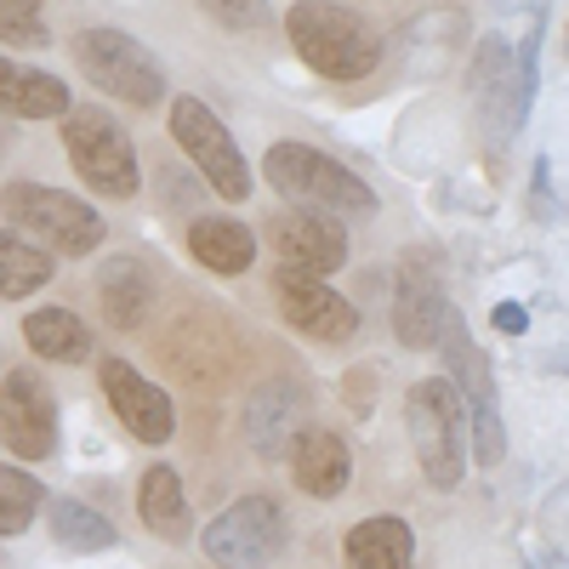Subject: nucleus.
<instances>
[{"label": "nucleus", "mask_w": 569, "mask_h": 569, "mask_svg": "<svg viewBox=\"0 0 569 569\" xmlns=\"http://www.w3.org/2000/svg\"><path fill=\"white\" fill-rule=\"evenodd\" d=\"M439 353L450 359V388L461 393V410H467V427H472V450H479L485 467H496V461L507 456V427H501V399H496V370H490V359L479 353V342H472V330H467L461 313L445 325Z\"/></svg>", "instance_id": "6e6552de"}, {"label": "nucleus", "mask_w": 569, "mask_h": 569, "mask_svg": "<svg viewBox=\"0 0 569 569\" xmlns=\"http://www.w3.org/2000/svg\"><path fill=\"white\" fill-rule=\"evenodd\" d=\"M405 421H410V445H416V461L427 472V485L456 490L461 472H467V410H461V393L445 382V376H427V382H416L410 399H405Z\"/></svg>", "instance_id": "7ed1b4c3"}, {"label": "nucleus", "mask_w": 569, "mask_h": 569, "mask_svg": "<svg viewBox=\"0 0 569 569\" xmlns=\"http://www.w3.org/2000/svg\"><path fill=\"white\" fill-rule=\"evenodd\" d=\"M284 34H291L297 58L325 80H365L382 63V34L337 0H297L284 12Z\"/></svg>", "instance_id": "f257e3e1"}, {"label": "nucleus", "mask_w": 569, "mask_h": 569, "mask_svg": "<svg viewBox=\"0 0 569 569\" xmlns=\"http://www.w3.org/2000/svg\"><path fill=\"white\" fill-rule=\"evenodd\" d=\"M284 541H291V518H284V507L273 496H246V501H233L222 518H211L200 547L211 563L222 569H268Z\"/></svg>", "instance_id": "1a4fd4ad"}, {"label": "nucleus", "mask_w": 569, "mask_h": 569, "mask_svg": "<svg viewBox=\"0 0 569 569\" xmlns=\"http://www.w3.org/2000/svg\"><path fill=\"white\" fill-rule=\"evenodd\" d=\"M348 569H410L416 563V536L405 518H365L348 530Z\"/></svg>", "instance_id": "412c9836"}, {"label": "nucleus", "mask_w": 569, "mask_h": 569, "mask_svg": "<svg viewBox=\"0 0 569 569\" xmlns=\"http://www.w3.org/2000/svg\"><path fill=\"white\" fill-rule=\"evenodd\" d=\"M63 149H69V166L80 171V182H91L109 200H131L142 188L137 149H131V137L114 126L109 109H69L63 114Z\"/></svg>", "instance_id": "0eeeda50"}, {"label": "nucleus", "mask_w": 569, "mask_h": 569, "mask_svg": "<svg viewBox=\"0 0 569 569\" xmlns=\"http://www.w3.org/2000/svg\"><path fill=\"white\" fill-rule=\"evenodd\" d=\"M200 7L222 23V29H268L273 23V12H268V0H200Z\"/></svg>", "instance_id": "cd10ccee"}, {"label": "nucleus", "mask_w": 569, "mask_h": 569, "mask_svg": "<svg viewBox=\"0 0 569 569\" xmlns=\"http://www.w3.org/2000/svg\"><path fill=\"white\" fill-rule=\"evenodd\" d=\"M137 512H142V525H149L160 541H182L188 536V501H182V479L154 461L149 472H142V485H137Z\"/></svg>", "instance_id": "4be33fe9"}, {"label": "nucleus", "mask_w": 569, "mask_h": 569, "mask_svg": "<svg viewBox=\"0 0 569 569\" xmlns=\"http://www.w3.org/2000/svg\"><path fill=\"white\" fill-rule=\"evenodd\" d=\"M472 103H479V120L490 126V142H501L530 120L536 103V46L512 52V40L485 34L479 52H472Z\"/></svg>", "instance_id": "423d86ee"}, {"label": "nucleus", "mask_w": 569, "mask_h": 569, "mask_svg": "<svg viewBox=\"0 0 569 569\" xmlns=\"http://www.w3.org/2000/svg\"><path fill=\"white\" fill-rule=\"evenodd\" d=\"M525 325H530V313L518 308V302H501L496 308V330H507V337H525Z\"/></svg>", "instance_id": "c85d7f7f"}, {"label": "nucleus", "mask_w": 569, "mask_h": 569, "mask_svg": "<svg viewBox=\"0 0 569 569\" xmlns=\"http://www.w3.org/2000/svg\"><path fill=\"white\" fill-rule=\"evenodd\" d=\"M188 251H194V262H206L211 273H246L257 262V233L246 222L233 217H200L194 228H188Z\"/></svg>", "instance_id": "6ab92c4d"}, {"label": "nucleus", "mask_w": 569, "mask_h": 569, "mask_svg": "<svg viewBox=\"0 0 569 569\" xmlns=\"http://www.w3.org/2000/svg\"><path fill=\"white\" fill-rule=\"evenodd\" d=\"M69 58L80 63V74L98 91H114V98L131 103V109H154L166 98L160 58L126 29H80L69 40Z\"/></svg>", "instance_id": "20e7f679"}, {"label": "nucleus", "mask_w": 569, "mask_h": 569, "mask_svg": "<svg viewBox=\"0 0 569 569\" xmlns=\"http://www.w3.org/2000/svg\"><path fill=\"white\" fill-rule=\"evenodd\" d=\"M52 279V251H40L34 240H23L18 228H0V297L23 302L40 284Z\"/></svg>", "instance_id": "b1692460"}, {"label": "nucleus", "mask_w": 569, "mask_h": 569, "mask_svg": "<svg viewBox=\"0 0 569 569\" xmlns=\"http://www.w3.org/2000/svg\"><path fill=\"white\" fill-rule=\"evenodd\" d=\"M7 149H12V131H7V120H0V160H7Z\"/></svg>", "instance_id": "c756f323"}, {"label": "nucleus", "mask_w": 569, "mask_h": 569, "mask_svg": "<svg viewBox=\"0 0 569 569\" xmlns=\"http://www.w3.org/2000/svg\"><path fill=\"white\" fill-rule=\"evenodd\" d=\"M284 456H291V479H297L302 496L330 501V496H342L348 479H353V450L330 433V427H308V433H297Z\"/></svg>", "instance_id": "dca6fc26"}, {"label": "nucleus", "mask_w": 569, "mask_h": 569, "mask_svg": "<svg viewBox=\"0 0 569 569\" xmlns=\"http://www.w3.org/2000/svg\"><path fill=\"white\" fill-rule=\"evenodd\" d=\"M501 7H525V0H501ZM530 7H541V0H530Z\"/></svg>", "instance_id": "7c9ffc66"}, {"label": "nucleus", "mask_w": 569, "mask_h": 569, "mask_svg": "<svg viewBox=\"0 0 569 569\" xmlns=\"http://www.w3.org/2000/svg\"><path fill=\"white\" fill-rule=\"evenodd\" d=\"M262 177L279 188L297 211H319V217H370L376 194L359 171H348L342 160H330L308 142H273L262 154Z\"/></svg>", "instance_id": "f03ea898"}, {"label": "nucleus", "mask_w": 569, "mask_h": 569, "mask_svg": "<svg viewBox=\"0 0 569 569\" xmlns=\"http://www.w3.org/2000/svg\"><path fill=\"white\" fill-rule=\"evenodd\" d=\"M98 382H103V393H109V405H114V416H120V427H126L131 439L171 445L177 405H171V393L160 382H149V376H142L137 365H126V359H103L98 365Z\"/></svg>", "instance_id": "4468645a"}, {"label": "nucleus", "mask_w": 569, "mask_h": 569, "mask_svg": "<svg viewBox=\"0 0 569 569\" xmlns=\"http://www.w3.org/2000/svg\"><path fill=\"white\" fill-rule=\"evenodd\" d=\"M46 0H0V40L7 46H46Z\"/></svg>", "instance_id": "bb28decb"}, {"label": "nucleus", "mask_w": 569, "mask_h": 569, "mask_svg": "<svg viewBox=\"0 0 569 569\" xmlns=\"http://www.w3.org/2000/svg\"><path fill=\"white\" fill-rule=\"evenodd\" d=\"M273 302H279L284 325L313 342H348L359 330V308L342 291H330L325 279L297 273V268H273Z\"/></svg>", "instance_id": "ddd939ff"}, {"label": "nucleus", "mask_w": 569, "mask_h": 569, "mask_svg": "<svg viewBox=\"0 0 569 569\" xmlns=\"http://www.w3.org/2000/svg\"><path fill=\"white\" fill-rule=\"evenodd\" d=\"M273 228V251L279 268H297V273H337L348 262V228L337 217H319V211H284L268 222Z\"/></svg>", "instance_id": "2eb2a0df"}, {"label": "nucleus", "mask_w": 569, "mask_h": 569, "mask_svg": "<svg viewBox=\"0 0 569 569\" xmlns=\"http://www.w3.org/2000/svg\"><path fill=\"white\" fill-rule=\"evenodd\" d=\"M98 302H103L109 325L137 330L142 319H149V308H154V273H149V262H137V257L103 262V273H98Z\"/></svg>", "instance_id": "f3484780"}, {"label": "nucleus", "mask_w": 569, "mask_h": 569, "mask_svg": "<svg viewBox=\"0 0 569 569\" xmlns=\"http://www.w3.org/2000/svg\"><path fill=\"white\" fill-rule=\"evenodd\" d=\"M171 137L182 142V154L194 160L206 188H217L222 200H251V166L240 154V142L228 137V126L200 98H177L171 103Z\"/></svg>", "instance_id": "9d476101"}, {"label": "nucleus", "mask_w": 569, "mask_h": 569, "mask_svg": "<svg viewBox=\"0 0 569 569\" xmlns=\"http://www.w3.org/2000/svg\"><path fill=\"white\" fill-rule=\"evenodd\" d=\"M46 501H52V496H46V485L34 479V472L0 467V536H23L34 518H40Z\"/></svg>", "instance_id": "a878e982"}, {"label": "nucleus", "mask_w": 569, "mask_h": 569, "mask_svg": "<svg viewBox=\"0 0 569 569\" xmlns=\"http://www.w3.org/2000/svg\"><path fill=\"white\" fill-rule=\"evenodd\" d=\"M0 439L23 461L58 456V399L40 370H23V365L7 370V382H0Z\"/></svg>", "instance_id": "9b49d317"}, {"label": "nucleus", "mask_w": 569, "mask_h": 569, "mask_svg": "<svg viewBox=\"0 0 569 569\" xmlns=\"http://www.w3.org/2000/svg\"><path fill=\"white\" fill-rule=\"evenodd\" d=\"M23 342L40 353V359H58V365H80L91 353V330L86 319H74L69 308H34L23 319Z\"/></svg>", "instance_id": "5701e85b"}, {"label": "nucleus", "mask_w": 569, "mask_h": 569, "mask_svg": "<svg viewBox=\"0 0 569 569\" xmlns=\"http://www.w3.org/2000/svg\"><path fill=\"white\" fill-rule=\"evenodd\" d=\"M46 512H52V536L63 547H74V552H109V547H120V530L109 525L98 507L63 496V501H46Z\"/></svg>", "instance_id": "393cba45"}, {"label": "nucleus", "mask_w": 569, "mask_h": 569, "mask_svg": "<svg viewBox=\"0 0 569 569\" xmlns=\"http://www.w3.org/2000/svg\"><path fill=\"white\" fill-rule=\"evenodd\" d=\"M456 319L450 297H445V279L439 262L427 251H410L393 284V330L405 348H439L445 342V325Z\"/></svg>", "instance_id": "f8f14e48"}, {"label": "nucleus", "mask_w": 569, "mask_h": 569, "mask_svg": "<svg viewBox=\"0 0 569 569\" xmlns=\"http://www.w3.org/2000/svg\"><path fill=\"white\" fill-rule=\"evenodd\" d=\"M0 211L12 217V228L23 240H34L40 251L52 246L63 257H86L103 246V217L91 211L80 194H63V188H46V182H12L0 194Z\"/></svg>", "instance_id": "39448f33"}, {"label": "nucleus", "mask_w": 569, "mask_h": 569, "mask_svg": "<svg viewBox=\"0 0 569 569\" xmlns=\"http://www.w3.org/2000/svg\"><path fill=\"white\" fill-rule=\"evenodd\" d=\"M297 416H302V393L291 382H268L251 410H246V433L257 445V456H284L297 439Z\"/></svg>", "instance_id": "aec40b11"}, {"label": "nucleus", "mask_w": 569, "mask_h": 569, "mask_svg": "<svg viewBox=\"0 0 569 569\" xmlns=\"http://www.w3.org/2000/svg\"><path fill=\"white\" fill-rule=\"evenodd\" d=\"M0 109L23 120H63L69 114V86L46 69H23L12 58H0Z\"/></svg>", "instance_id": "a211bd4d"}]
</instances>
